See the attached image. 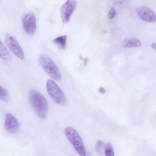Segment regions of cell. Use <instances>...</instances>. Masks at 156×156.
<instances>
[{
    "instance_id": "cell-1",
    "label": "cell",
    "mask_w": 156,
    "mask_h": 156,
    "mask_svg": "<svg viewBox=\"0 0 156 156\" xmlns=\"http://www.w3.org/2000/svg\"><path fill=\"white\" fill-rule=\"evenodd\" d=\"M29 102L37 116L44 120L47 117L48 105L44 96L37 90L32 89L29 92Z\"/></svg>"
},
{
    "instance_id": "cell-2",
    "label": "cell",
    "mask_w": 156,
    "mask_h": 156,
    "mask_svg": "<svg viewBox=\"0 0 156 156\" xmlns=\"http://www.w3.org/2000/svg\"><path fill=\"white\" fill-rule=\"evenodd\" d=\"M64 131L67 138L77 153L80 156H85L86 152L85 146L82 138L78 132L71 126L66 127Z\"/></svg>"
},
{
    "instance_id": "cell-3",
    "label": "cell",
    "mask_w": 156,
    "mask_h": 156,
    "mask_svg": "<svg viewBox=\"0 0 156 156\" xmlns=\"http://www.w3.org/2000/svg\"><path fill=\"white\" fill-rule=\"evenodd\" d=\"M39 63L47 73L56 81H59L62 78L60 71L52 59L45 55H40L39 58Z\"/></svg>"
},
{
    "instance_id": "cell-4",
    "label": "cell",
    "mask_w": 156,
    "mask_h": 156,
    "mask_svg": "<svg viewBox=\"0 0 156 156\" xmlns=\"http://www.w3.org/2000/svg\"><path fill=\"white\" fill-rule=\"evenodd\" d=\"M46 89L50 98L56 103L61 105L66 104V99L64 93L54 81L50 79L47 80Z\"/></svg>"
},
{
    "instance_id": "cell-5",
    "label": "cell",
    "mask_w": 156,
    "mask_h": 156,
    "mask_svg": "<svg viewBox=\"0 0 156 156\" xmlns=\"http://www.w3.org/2000/svg\"><path fill=\"white\" fill-rule=\"evenodd\" d=\"M23 29L27 34L30 36L33 35L36 28V19L34 14L28 12L23 15L22 18Z\"/></svg>"
},
{
    "instance_id": "cell-6",
    "label": "cell",
    "mask_w": 156,
    "mask_h": 156,
    "mask_svg": "<svg viewBox=\"0 0 156 156\" xmlns=\"http://www.w3.org/2000/svg\"><path fill=\"white\" fill-rule=\"evenodd\" d=\"M5 42L8 48L17 57L21 60L24 59L23 51L13 36L7 33L5 36Z\"/></svg>"
},
{
    "instance_id": "cell-7",
    "label": "cell",
    "mask_w": 156,
    "mask_h": 156,
    "mask_svg": "<svg viewBox=\"0 0 156 156\" xmlns=\"http://www.w3.org/2000/svg\"><path fill=\"white\" fill-rule=\"evenodd\" d=\"M77 5L75 0H68L62 6L60 9L62 21L64 23H68Z\"/></svg>"
},
{
    "instance_id": "cell-8",
    "label": "cell",
    "mask_w": 156,
    "mask_h": 156,
    "mask_svg": "<svg viewBox=\"0 0 156 156\" xmlns=\"http://www.w3.org/2000/svg\"><path fill=\"white\" fill-rule=\"evenodd\" d=\"M5 127L9 133H15L19 129V123L14 116L10 114H7L5 117Z\"/></svg>"
},
{
    "instance_id": "cell-9",
    "label": "cell",
    "mask_w": 156,
    "mask_h": 156,
    "mask_svg": "<svg viewBox=\"0 0 156 156\" xmlns=\"http://www.w3.org/2000/svg\"><path fill=\"white\" fill-rule=\"evenodd\" d=\"M138 13L140 18L146 22L154 23L156 21L154 13L148 8L142 7L139 9Z\"/></svg>"
},
{
    "instance_id": "cell-10",
    "label": "cell",
    "mask_w": 156,
    "mask_h": 156,
    "mask_svg": "<svg viewBox=\"0 0 156 156\" xmlns=\"http://www.w3.org/2000/svg\"><path fill=\"white\" fill-rule=\"evenodd\" d=\"M141 43L138 40L135 38H129L125 40L122 43L124 48L137 47L141 46Z\"/></svg>"
},
{
    "instance_id": "cell-11",
    "label": "cell",
    "mask_w": 156,
    "mask_h": 156,
    "mask_svg": "<svg viewBox=\"0 0 156 156\" xmlns=\"http://www.w3.org/2000/svg\"><path fill=\"white\" fill-rule=\"evenodd\" d=\"M0 57L6 61L10 60L12 56L7 48L0 40Z\"/></svg>"
},
{
    "instance_id": "cell-12",
    "label": "cell",
    "mask_w": 156,
    "mask_h": 156,
    "mask_svg": "<svg viewBox=\"0 0 156 156\" xmlns=\"http://www.w3.org/2000/svg\"><path fill=\"white\" fill-rule=\"evenodd\" d=\"M66 36L63 35L55 38L53 42L59 48L63 50L66 48Z\"/></svg>"
},
{
    "instance_id": "cell-13",
    "label": "cell",
    "mask_w": 156,
    "mask_h": 156,
    "mask_svg": "<svg viewBox=\"0 0 156 156\" xmlns=\"http://www.w3.org/2000/svg\"><path fill=\"white\" fill-rule=\"evenodd\" d=\"M0 99L7 102L9 100V94L7 91L0 85Z\"/></svg>"
},
{
    "instance_id": "cell-14",
    "label": "cell",
    "mask_w": 156,
    "mask_h": 156,
    "mask_svg": "<svg viewBox=\"0 0 156 156\" xmlns=\"http://www.w3.org/2000/svg\"><path fill=\"white\" fill-rule=\"evenodd\" d=\"M105 156H114L113 147L110 142L106 145L105 148Z\"/></svg>"
},
{
    "instance_id": "cell-15",
    "label": "cell",
    "mask_w": 156,
    "mask_h": 156,
    "mask_svg": "<svg viewBox=\"0 0 156 156\" xmlns=\"http://www.w3.org/2000/svg\"><path fill=\"white\" fill-rule=\"evenodd\" d=\"M96 150L97 153L100 155L103 154L105 148V145L101 140L98 141L96 144Z\"/></svg>"
},
{
    "instance_id": "cell-16",
    "label": "cell",
    "mask_w": 156,
    "mask_h": 156,
    "mask_svg": "<svg viewBox=\"0 0 156 156\" xmlns=\"http://www.w3.org/2000/svg\"><path fill=\"white\" fill-rule=\"evenodd\" d=\"M116 13L115 9L112 7L110 9L108 12V17L109 19H112L115 16Z\"/></svg>"
},
{
    "instance_id": "cell-17",
    "label": "cell",
    "mask_w": 156,
    "mask_h": 156,
    "mask_svg": "<svg viewBox=\"0 0 156 156\" xmlns=\"http://www.w3.org/2000/svg\"><path fill=\"white\" fill-rule=\"evenodd\" d=\"M98 91L99 92L103 94H105V90L102 87H101L99 88Z\"/></svg>"
},
{
    "instance_id": "cell-18",
    "label": "cell",
    "mask_w": 156,
    "mask_h": 156,
    "mask_svg": "<svg viewBox=\"0 0 156 156\" xmlns=\"http://www.w3.org/2000/svg\"><path fill=\"white\" fill-rule=\"evenodd\" d=\"M151 47L155 51L156 50V44L155 43L152 44Z\"/></svg>"
},
{
    "instance_id": "cell-19",
    "label": "cell",
    "mask_w": 156,
    "mask_h": 156,
    "mask_svg": "<svg viewBox=\"0 0 156 156\" xmlns=\"http://www.w3.org/2000/svg\"><path fill=\"white\" fill-rule=\"evenodd\" d=\"M88 61V59L87 58H85L84 60V64L85 65H86L87 64Z\"/></svg>"
}]
</instances>
